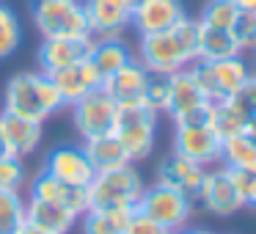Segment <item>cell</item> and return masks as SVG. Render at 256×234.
<instances>
[{
	"mask_svg": "<svg viewBox=\"0 0 256 234\" xmlns=\"http://www.w3.org/2000/svg\"><path fill=\"white\" fill-rule=\"evenodd\" d=\"M132 58H135L132 47H130L127 42L122 39V36H116V39H94L91 64L100 69L102 78H108V74L118 72V69H122L124 64H130Z\"/></svg>",
	"mask_w": 256,
	"mask_h": 234,
	"instance_id": "obj_24",
	"label": "cell"
},
{
	"mask_svg": "<svg viewBox=\"0 0 256 234\" xmlns=\"http://www.w3.org/2000/svg\"><path fill=\"white\" fill-rule=\"evenodd\" d=\"M144 102L152 108V110L166 113L168 110V78H162V74H152Z\"/></svg>",
	"mask_w": 256,
	"mask_h": 234,
	"instance_id": "obj_33",
	"label": "cell"
},
{
	"mask_svg": "<svg viewBox=\"0 0 256 234\" xmlns=\"http://www.w3.org/2000/svg\"><path fill=\"white\" fill-rule=\"evenodd\" d=\"M250 52H254V74H256V47H254Z\"/></svg>",
	"mask_w": 256,
	"mask_h": 234,
	"instance_id": "obj_42",
	"label": "cell"
},
{
	"mask_svg": "<svg viewBox=\"0 0 256 234\" xmlns=\"http://www.w3.org/2000/svg\"><path fill=\"white\" fill-rule=\"evenodd\" d=\"M174 234H212V232H210V228H188V226H184V228H176Z\"/></svg>",
	"mask_w": 256,
	"mask_h": 234,
	"instance_id": "obj_39",
	"label": "cell"
},
{
	"mask_svg": "<svg viewBox=\"0 0 256 234\" xmlns=\"http://www.w3.org/2000/svg\"><path fill=\"white\" fill-rule=\"evenodd\" d=\"M242 56L232 30L210 28L198 22V61H223V58Z\"/></svg>",
	"mask_w": 256,
	"mask_h": 234,
	"instance_id": "obj_23",
	"label": "cell"
},
{
	"mask_svg": "<svg viewBox=\"0 0 256 234\" xmlns=\"http://www.w3.org/2000/svg\"><path fill=\"white\" fill-rule=\"evenodd\" d=\"M242 135H245V138H248V140H250V144H254V146H256V118H250V122H248V124H245V130H242Z\"/></svg>",
	"mask_w": 256,
	"mask_h": 234,
	"instance_id": "obj_37",
	"label": "cell"
},
{
	"mask_svg": "<svg viewBox=\"0 0 256 234\" xmlns=\"http://www.w3.org/2000/svg\"><path fill=\"white\" fill-rule=\"evenodd\" d=\"M30 196H34V198H42V201H50V204L66 206V210L74 212L78 218L83 215V212H88V190L61 182V179H56L52 174H47L44 168H39V171L34 174V179H30Z\"/></svg>",
	"mask_w": 256,
	"mask_h": 234,
	"instance_id": "obj_15",
	"label": "cell"
},
{
	"mask_svg": "<svg viewBox=\"0 0 256 234\" xmlns=\"http://www.w3.org/2000/svg\"><path fill=\"white\" fill-rule=\"evenodd\" d=\"M50 80L52 86L58 88V94H61L64 105H74L78 100H83L86 94H91V91L102 88V74L100 69L91 64V58H86V61L80 64H72V66L66 69H58V72H50Z\"/></svg>",
	"mask_w": 256,
	"mask_h": 234,
	"instance_id": "obj_16",
	"label": "cell"
},
{
	"mask_svg": "<svg viewBox=\"0 0 256 234\" xmlns=\"http://www.w3.org/2000/svg\"><path fill=\"white\" fill-rule=\"evenodd\" d=\"M94 36H64V39H42L36 50V64L44 74L66 69L72 64H80L91 58Z\"/></svg>",
	"mask_w": 256,
	"mask_h": 234,
	"instance_id": "obj_12",
	"label": "cell"
},
{
	"mask_svg": "<svg viewBox=\"0 0 256 234\" xmlns=\"http://www.w3.org/2000/svg\"><path fill=\"white\" fill-rule=\"evenodd\" d=\"M240 12H256V0H234Z\"/></svg>",
	"mask_w": 256,
	"mask_h": 234,
	"instance_id": "obj_38",
	"label": "cell"
},
{
	"mask_svg": "<svg viewBox=\"0 0 256 234\" xmlns=\"http://www.w3.org/2000/svg\"><path fill=\"white\" fill-rule=\"evenodd\" d=\"M88 210H135L146 190V182L135 162L100 171L88 188Z\"/></svg>",
	"mask_w": 256,
	"mask_h": 234,
	"instance_id": "obj_3",
	"label": "cell"
},
{
	"mask_svg": "<svg viewBox=\"0 0 256 234\" xmlns=\"http://www.w3.org/2000/svg\"><path fill=\"white\" fill-rule=\"evenodd\" d=\"M190 72L210 102H223L237 96L245 80L250 78V66L242 61V56L223 58V61H196L190 64Z\"/></svg>",
	"mask_w": 256,
	"mask_h": 234,
	"instance_id": "obj_6",
	"label": "cell"
},
{
	"mask_svg": "<svg viewBox=\"0 0 256 234\" xmlns=\"http://www.w3.org/2000/svg\"><path fill=\"white\" fill-rule=\"evenodd\" d=\"M220 166L234 168V171L256 174V146L245 135H232L220 146Z\"/></svg>",
	"mask_w": 256,
	"mask_h": 234,
	"instance_id": "obj_26",
	"label": "cell"
},
{
	"mask_svg": "<svg viewBox=\"0 0 256 234\" xmlns=\"http://www.w3.org/2000/svg\"><path fill=\"white\" fill-rule=\"evenodd\" d=\"M188 17L182 0H138L132 8V25L130 28L138 36L162 34L171 30Z\"/></svg>",
	"mask_w": 256,
	"mask_h": 234,
	"instance_id": "obj_13",
	"label": "cell"
},
{
	"mask_svg": "<svg viewBox=\"0 0 256 234\" xmlns=\"http://www.w3.org/2000/svg\"><path fill=\"white\" fill-rule=\"evenodd\" d=\"M174 154H182L184 160H193L204 168L220 166V135L204 124V127H174Z\"/></svg>",
	"mask_w": 256,
	"mask_h": 234,
	"instance_id": "obj_11",
	"label": "cell"
},
{
	"mask_svg": "<svg viewBox=\"0 0 256 234\" xmlns=\"http://www.w3.org/2000/svg\"><path fill=\"white\" fill-rule=\"evenodd\" d=\"M6 154V146H3V138H0V157Z\"/></svg>",
	"mask_w": 256,
	"mask_h": 234,
	"instance_id": "obj_41",
	"label": "cell"
},
{
	"mask_svg": "<svg viewBox=\"0 0 256 234\" xmlns=\"http://www.w3.org/2000/svg\"><path fill=\"white\" fill-rule=\"evenodd\" d=\"M157 122H160V113L152 110L146 102L118 105L116 122H113V135L124 146L130 162H140L154 152Z\"/></svg>",
	"mask_w": 256,
	"mask_h": 234,
	"instance_id": "obj_4",
	"label": "cell"
},
{
	"mask_svg": "<svg viewBox=\"0 0 256 234\" xmlns=\"http://www.w3.org/2000/svg\"><path fill=\"white\" fill-rule=\"evenodd\" d=\"M20 234H44V232H36V228H30V226H25V228H22V232H20Z\"/></svg>",
	"mask_w": 256,
	"mask_h": 234,
	"instance_id": "obj_40",
	"label": "cell"
},
{
	"mask_svg": "<svg viewBox=\"0 0 256 234\" xmlns=\"http://www.w3.org/2000/svg\"><path fill=\"white\" fill-rule=\"evenodd\" d=\"M138 0H83L88 34L94 39H116L132 25V8Z\"/></svg>",
	"mask_w": 256,
	"mask_h": 234,
	"instance_id": "obj_10",
	"label": "cell"
},
{
	"mask_svg": "<svg viewBox=\"0 0 256 234\" xmlns=\"http://www.w3.org/2000/svg\"><path fill=\"white\" fill-rule=\"evenodd\" d=\"M196 201H198L206 212H212V215H218V218H228V215H234V212H240L245 206L242 193L237 190V184H234V179H232V174H228L226 166L206 168Z\"/></svg>",
	"mask_w": 256,
	"mask_h": 234,
	"instance_id": "obj_9",
	"label": "cell"
},
{
	"mask_svg": "<svg viewBox=\"0 0 256 234\" xmlns=\"http://www.w3.org/2000/svg\"><path fill=\"white\" fill-rule=\"evenodd\" d=\"M240 8L234 0H206L198 20L201 25H210V28H223V30H232L234 20H237Z\"/></svg>",
	"mask_w": 256,
	"mask_h": 234,
	"instance_id": "obj_30",
	"label": "cell"
},
{
	"mask_svg": "<svg viewBox=\"0 0 256 234\" xmlns=\"http://www.w3.org/2000/svg\"><path fill=\"white\" fill-rule=\"evenodd\" d=\"M22 44V22L12 6L0 3V61L12 58Z\"/></svg>",
	"mask_w": 256,
	"mask_h": 234,
	"instance_id": "obj_29",
	"label": "cell"
},
{
	"mask_svg": "<svg viewBox=\"0 0 256 234\" xmlns=\"http://www.w3.org/2000/svg\"><path fill=\"white\" fill-rule=\"evenodd\" d=\"M80 218L74 212H69L66 206L61 204H50V201L42 198H25V223L36 232L44 234H69L74 228Z\"/></svg>",
	"mask_w": 256,
	"mask_h": 234,
	"instance_id": "obj_20",
	"label": "cell"
},
{
	"mask_svg": "<svg viewBox=\"0 0 256 234\" xmlns=\"http://www.w3.org/2000/svg\"><path fill=\"white\" fill-rule=\"evenodd\" d=\"M248 118L242 116L234 100H223V102H212V118H210V127L220 135V140L232 138V135H242Z\"/></svg>",
	"mask_w": 256,
	"mask_h": 234,
	"instance_id": "obj_27",
	"label": "cell"
},
{
	"mask_svg": "<svg viewBox=\"0 0 256 234\" xmlns=\"http://www.w3.org/2000/svg\"><path fill=\"white\" fill-rule=\"evenodd\" d=\"M193 210H196V201L190 196H184L182 190H174L168 184H146L144 196H140L135 212L146 215L149 220L160 223L162 228L168 232H176V228H184L193 218Z\"/></svg>",
	"mask_w": 256,
	"mask_h": 234,
	"instance_id": "obj_7",
	"label": "cell"
},
{
	"mask_svg": "<svg viewBox=\"0 0 256 234\" xmlns=\"http://www.w3.org/2000/svg\"><path fill=\"white\" fill-rule=\"evenodd\" d=\"M135 58L144 64L149 74H162V78L188 69L190 64L198 61V20L184 17L171 30L138 36Z\"/></svg>",
	"mask_w": 256,
	"mask_h": 234,
	"instance_id": "obj_1",
	"label": "cell"
},
{
	"mask_svg": "<svg viewBox=\"0 0 256 234\" xmlns=\"http://www.w3.org/2000/svg\"><path fill=\"white\" fill-rule=\"evenodd\" d=\"M204 102H210L204 96V91L198 88V83H196L193 72L188 69H179V72L168 74V116H179V113H188L193 110V108L204 105Z\"/></svg>",
	"mask_w": 256,
	"mask_h": 234,
	"instance_id": "obj_21",
	"label": "cell"
},
{
	"mask_svg": "<svg viewBox=\"0 0 256 234\" xmlns=\"http://www.w3.org/2000/svg\"><path fill=\"white\" fill-rule=\"evenodd\" d=\"M25 223V198L20 190H0V234H20Z\"/></svg>",
	"mask_w": 256,
	"mask_h": 234,
	"instance_id": "obj_28",
	"label": "cell"
},
{
	"mask_svg": "<svg viewBox=\"0 0 256 234\" xmlns=\"http://www.w3.org/2000/svg\"><path fill=\"white\" fill-rule=\"evenodd\" d=\"M25 182H28V168H25L22 157H0V190H22Z\"/></svg>",
	"mask_w": 256,
	"mask_h": 234,
	"instance_id": "obj_31",
	"label": "cell"
},
{
	"mask_svg": "<svg viewBox=\"0 0 256 234\" xmlns=\"http://www.w3.org/2000/svg\"><path fill=\"white\" fill-rule=\"evenodd\" d=\"M124 234H174V232H168V228L160 226V223H154V220H149L146 215L135 212V215L130 218L127 228H124Z\"/></svg>",
	"mask_w": 256,
	"mask_h": 234,
	"instance_id": "obj_36",
	"label": "cell"
},
{
	"mask_svg": "<svg viewBox=\"0 0 256 234\" xmlns=\"http://www.w3.org/2000/svg\"><path fill=\"white\" fill-rule=\"evenodd\" d=\"M30 20H34V28L42 39L91 36L83 0H34Z\"/></svg>",
	"mask_w": 256,
	"mask_h": 234,
	"instance_id": "obj_5",
	"label": "cell"
},
{
	"mask_svg": "<svg viewBox=\"0 0 256 234\" xmlns=\"http://www.w3.org/2000/svg\"><path fill=\"white\" fill-rule=\"evenodd\" d=\"M232 34L237 39L240 50H254L256 47V12H240L232 25Z\"/></svg>",
	"mask_w": 256,
	"mask_h": 234,
	"instance_id": "obj_32",
	"label": "cell"
},
{
	"mask_svg": "<svg viewBox=\"0 0 256 234\" xmlns=\"http://www.w3.org/2000/svg\"><path fill=\"white\" fill-rule=\"evenodd\" d=\"M204 174L206 168L198 166L193 160H184L182 154H168L166 160L157 166V182L160 184H168L174 190H182L184 196L190 198H198V190H201V182H204Z\"/></svg>",
	"mask_w": 256,
	"mask_h": 234,
	"instance_id": "obj_19",
	"label": "cell"
},
{
	"mask_svg": "<svg viewBox=\"0 0 256 234\" xmlns=\"http://www.w3.org/2000/svg\"><path fill=\"white\" fill-rule=\"evenodd\" d=\"M69 110H72V124L78 130V135L83 140H88L96 138V135L113 132L118 105L105 88H96L91 94H86L83 100H78L74 105H69Z\"/></svg>",
	"mask_w": 256,
	"mask_h": 234,
	"instance_id": "obj_8",
	"label": "cell"
},
{
	"mask_svg": "<svg viewBox=\"0 0 256 234\" xmlns=\"http://www.w3.org/2000/svg\"><path fill=\"white\" fill-rule=\"evenodd\" d=\"M42 168L47 174H52L56 179H61V182L74 184V188H88L91 179L96 176V171L88 162V157H86L83 146H58V149H52L47 154Z\"/></svg>",
	"mask_w": 256,
	"mask_h": 234,
	"instance_id": "obj_14",
	"label": "cell"
},
{
	"mask_svg": "<svg viewBox=\"0 0 256 234\" xmlns=\"http://www.w3.org/2000/svg\"><path fill=\"white\" fill-rule=\"evenodd\" d=\"M232 100H234V105L242 110V116L248 118V122L256 118V74L254 72H250V78L245 80V86L240 88V94L232 96Z\"/></svg>",
	"mask_w": 256,
	"mask_h": 234,
	"instance_id": "obj_34",
	"label": "cell"
},
{
	"mask_svg": "<svg viewBox=\"0 0 256 234\" xmlns=\"http://www.w3.org/2000/svg\"><path fill=\"white\" fill-rule=\"evenodd\" d=\"M212 118V102H204V105L193 108V110L188 113H179V116H174V127H204V124H210Z\"/></svg>",
	"mask_w": 256,
	"mask_h": 234,
	"instance_id": "obj_35",
	"label": "cell"
},
{
	"mask_svg": "<svg viewBox=\"0 0 256 234\" xmlns=\"http://www.w3.org/2000/svg\"><path fill=\"white\" fill-rule=\"evenodd\" d=\"M0 138H3V146H6V154L25 160L28 154H34L39 149L42 138H44V124L3 110L0 113Z\"/></svg>",
	"mask_w": 256,
	"mask_h": 234,
	"instance_id": "obj_17",
	"label": "cell"
},
{
	"mask_svg": "<svg viewBox=\"0 0 256 234\" xmlns=\"http://www.w3.org/2000/svg\"><path fill=\"white\" fill-rule=\"evenodd\" d=\"M135 210H88L80 215V232L83 234H124Z\"/></svg>",
	"mask_w": 256,
	"mask_h": 234,
	"instance_id": "obj_25",
	"label": "cell"
},
{
	"mask_svg": "<svg viewBox=\"0 0 256 234\" xmlns=\"http://www.w3.org/2000/svg\"><path fill=\"white\" fill-rule=\"evenodd\" d=\"M64 108L66 105H64L58 88L52 86L50 74H44L42 69L12 74L6 83V91H3V110L39 124H44L47 118L56 116Z\"/></svg>",
	"mask_w": 256,
	"mask_h": 234,
	"instance_id": "obj_2",
	"label": "cell"
},
{
	"mask_svg": "<svg viewBox=\"0 0 256 234\" xmlns=\"http://www.w3.org/2000/svg\"><path fill=\"white\" fill-rule=\"evenodd\" d=\"M152 74L144 69V64L138 58H132L130 64H124L118 72L108 74L102 80V88L116 100V105H132V102H144L146 88H149Z\"/></svg>",
	"mask_w": 256,
	"mask_h": 234,
	"instance_id": "obj_18",
	"label": "cell"
},
{
	"mask_svg": "<svg viewBox=\"0 0 256 234\" xmlns=\"http://www.w3.org/2000/svg\"><path fill=\"white\" fill-rule=\"evenodd\" d=\"M83 152H86V157H88V162L94 166L96 174H100V171H110V168H118V166H127V162H130L124 146L116 140V135H113V132L83 140Z\"/></svg>",
	"mask_w": 256,
	"mask_h": 234,
	"instance_id": "obj_22",
	"label": "cell"
}]
</instances>
